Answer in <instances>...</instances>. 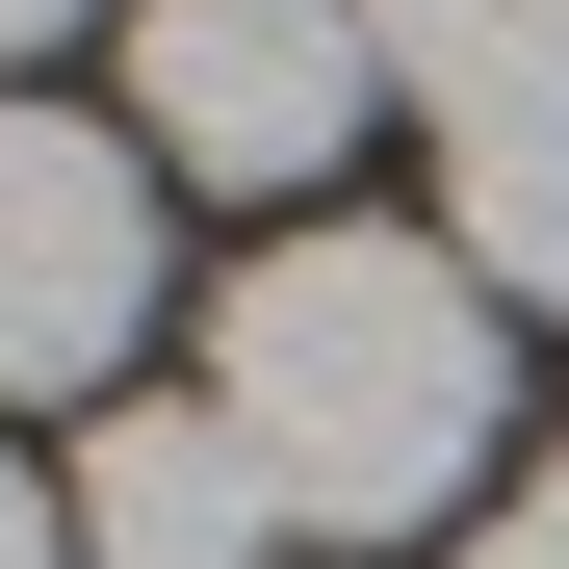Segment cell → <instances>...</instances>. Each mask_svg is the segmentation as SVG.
Segmentation results:
<instances>
[{
	"label": "cell",
	"mask_w": 569,
	"mask_h": 569,
	"mask_svg": "<svg viewBox=\"0 0 569 569\" xmlns=\"http://www.w3.org/2000/svg\"><path fill=\"white\" fill-rule=\"evenodd\" d=\"M208 415L259 440L284 543H415V518H492V415H518V311L466 284L440 233H259L208 284Z\"/></svg>",
	"instance_id": "cell-1"
},
{
	"label": "cell",
	"mask_w": 569,
	"mask_h": 569,
	"mask_svg": "<svg viewBox=\"0 0 569 569\" xmlns=\"http://www.w3.org/2000/svg\"><path fill=\"white\" fill-rule=\"evenodd\" d=\"M389 104V27L362 0H130V156L156 181H337Z\"/></svg>",
	"instance_id": "cell-2"
},
{
	"label": "cell",
	"mask_w": 569,
	"mask_h": 569,
	"mask_svg": "<svg viewBox=\"0 0 569 569\" xmlns=\"http://www.w3.org/2000/svg\"><path fill=\"white\" fill-rule=\"evenodd\" d=\"M130 337H156V156L0 104V389H104Z\"/></svg>",
	"instance_id": "cell-3"
},
{
	"label": "cell",
	"mask_w": 569,
	"mask_h": 569,
	"mask_svg": "<svg viewBox=\"0 0 569 569\" xmlns=\"http://www.w3.org/2000/svg\"><path fill=\"white\" fill-rule=\"evenodd\" d=\"M284 492H259V440L208 389H104V440H78V569H259Z\"/></svg>",
	"instance_id": "cell-4"
},
{
	"label": "cell",
	"mask_w": 569,
	"mask_h": 569,
	"mask_svg": "<svg viewBox=\"0 0 569 569\" xmlns=\"http://www.w3.org/2000/svg\"><path fill=\"white\" fill-rule=\"evenodd\" d=\"M440 130H569V0H362Z\"/></svg>",
	"instance_id": "cell-5"
},
{
	"label": "cell",
	"mask_w": 569,
	"mask_h": 569,
	"mask_svg": "<svg viewBox=\"0 0 569 569\" xmlns=\"http://www.w3.org/2000/svg\"><path fill=\"white\" fill-rule=\"evenodd\" d=\"M440 259L492 284V311H569V130H466V181H440Z\"/></svg>",
	"instance_id": "cell-6"
},
{
	"label": "cell",
	"mask_w": 569,
	"mask_h": 569,
	"mask_svg": "<svg viewBox=\"0 0 569 569\" xmlns=\"http://www.w3.org/2000/svg\"><path fill=\"white\" fill-rule=\"evenodd\" d=\"M466 569H569V466H518V492L466 518Z\"/></svg>",
	"instance_id": "cell-7"
},
{
	"label": "cell",
	"mask_w": 569,
	"mask_h": 569,
	"mask_svg": "<svg viewBox=\"0 0 569 569\" xmlns=\"http://www.w3.org/2000/svg\"><path fill=\"white\" fill-rule=\"evenodd\" d=\"M0 569H78V492H27V466H0Z\"/></svg>",
	"instance_id": "cell-8"
},
{
	"label": "cell",
	"mask_w": 569,
	"mask_h": 569,
	"mask_svg": "<svg viewBox=\"0 0 569 569\" xmlns=\"http://www.w3.org/2000/svg\"><path fill=\"white\" fill-rule=\"evenodd\" d=\"M52 27H104V0H0V52H52Z\"/></svg>",
	"instance_id": "cell-9"
}]
</instances>
